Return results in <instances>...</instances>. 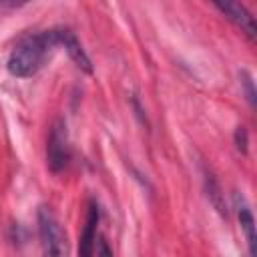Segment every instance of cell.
Masks as SVG:
<instances>
[{"instance_id":"3","label":"cell","mask_w":257,"mask_h":257,"mask_svg":"<svg viewBox=\"0 0 257 257\" xmlns=\"http://www.w3.org/2000/svg\"><path fill=\"white\" fill-rule=\"evenodd\" d=\"M70 161V145L66 135V124L62 120H56L50 128L48 145H46V163L52 173H60L66 169Z\"/></svg>"},{"instance_id":"2","label":"cell","mask_w":257,"mask_h":257,"mask_svg":"<svg viewBox=\"0 0 257 257\" xmlns=\"http://www.w3.org/2000/svg\"><path fill=\"white\" fill-rule=\"evenodd\" d=\"M38 233L42 247L48 255H64L66 253V235L54 217V213L46 207L38 209Z\"/></svg>"},{"instance_id":"7","label":"cell","mask_w":257,"mask_h":257,"mask_svg":"<svg viewBox=\"0 0 257 257\" xmlns=\"http://www.w3.org/2000/svg\"><path fill=\"white\" fill-rule=\"evenodd\" d=\"M235 207H237V215H239V223H241V229L245 231V237H247V243H249V253L255 255L257 253V237H255V219H253V213L247 205V201L243 199V195H235Z\"/></svg>"},{"instance_id":"5","label":"cell","mask_w":257,"mask_h":257,"mask_svg":"<svg viewBox=\"0 0 257 257\" xmlns=\"http://www.w3.org/2000/svg\"><path fill=\"white\" fill-rule=\"evenodd\" d=\"M58 40H60V46H64V50H66V54L72 58V62L80 68V70H84V72H92V64H90V58H88V54L84 52V48H82V44L78 42V38L74 36V32H70V30H66V28H58Z\"/></svg>"},{"instance_id":"1","label":"cell","mask_w":257,"mask_h":257,"mask_svg":"<svg viewBox=\"0 0 257 257\" xmlns=\"http://www.w3.org/2000/svg\"><path fill=\"white\" fill-rule=\"evenodd\" d=\"M56 46H60L58 28L24 36L8 56V72L18 78L34 76L46 64Z\"/></svg>"},{"instance_id":"6","label":"cell","mask_w":257,"mask_h":257,"mask_svg":"<svg viewBox=\"0 0 257 257\" xmlns=\"http://www.w3.org/2000/svg\"><path fill=\"white\" fill-rule=\"evenodd\" d=\"M98 221H100V211L96 203H90L88 207V215H86V223L80 235V245H78V253L88 257L94 253V245H96V229H98Z\"/></svg>"},{"instance_id":"10","label":"cell","mask_w":257,"mask_h":257,"mask_svg":"<svg viewBox=\"0 0 257 257\" xmlns=\"http://www.w3.org/2000/svg\"><path fill=\"white\" fill-rule=\"evenodd\" d=\"M30 0H0V6H4V8H18V6H24Z\"/></svg>"},{"instance_id":"9","label":"cell","mask_w":257,"mask_h":257,"mask_svg":"<svg viewBox=\"0 0 257 257\" xmlns=\"http://www.w3.org/2000/svg\"><path fill=\"white\" fill-rule=\"evenodd\" d=\"M247 131H245V126H237V131H235V145H237V151H241V153H247Z\"/></svg>"},{"instance_id":"4","label":"cell","mask_w":257,"mask_h":257,"mask_svg":"<svg viewBox=\"0 0 257 257\" xmlns=\"http://www.w3.org/2000/svg\"><path fill=\"white\" fill-rule=\"evenodd\" d=\"M217 10L227 18L231 20L237 28H241V32H245V36L249 40H255V20H253V14L245 8V4L241 0H211Z\"/></svg>"},{"instance_id":"8","label":"cell","mask_w":257,"mask_h":257,"mask_svg":"<svg viewBox=\"0 0 257 257\" xmlns=\"http://www.w3.org/2000/svg\"><path fill=\"white\" fill-rule=\"evenodd\" d=\"M241 86H243V90H245V94H247V100H249V104L251 106H255V96H257V92H255V84H253V76L249 74V72H241Z\"/></svg>"}]
</instances>
